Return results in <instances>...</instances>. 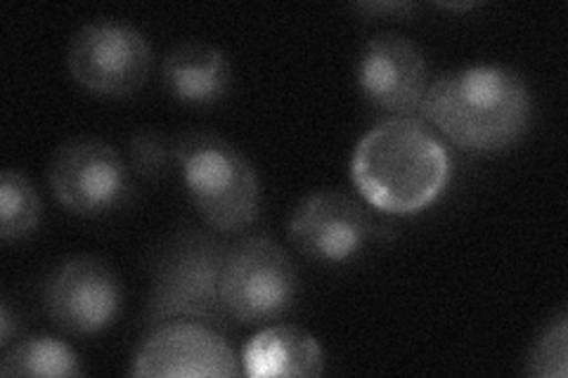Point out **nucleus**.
Returning a JSON list of instances; mask_svg holds the SVG:
<instances>
[{"mask_svg": "<svg viewBox=\"0 0 568 378\" xmlns=\"http://www.w3.org/2000/svg\"><path fill=\"white\" fill-rule=\"evenodd\" d=\"M355 81L363 98L382 112L410 116L419 112L429 88V71L417 43L400 33H377L363 45Z\"/></svg>", "mask_w": 568, "mask_h": 378, "instance_id": "obj_11", "label": "nucleus"}, {"mask_svg": "<svg viewBox=\"0 0 568 378\" xmlns=\"http://www.w3.org/2000/svg\"><path fill=\"white\" fill-rule=\"evenodd\" d=\"M175 164L209 227L233 234L258 218V177L233 142L211 131H192L175 142Z\"/></svg>", "mask_w": 568, "mask_h": 378, "instance_id": "obj_3", "label": "nucleus"}, {"mask_svg": "<svg viewBox=\"0 0 568 378\" xmlns=\"http://www.w3.org/2000/svg\"><path fill=\"white\" fill-rule=\"evenodd\" d=\"M355 10L361 12H369V14H398L405 17L415 10L413 3H363V6H355Z\"/></svg>", "mask_w": 568, "mask_h": 378, "instance_id": "obj_18", "label": "nucleus"}, {"mask_svg": "<svg viewBox=\"0 0 568 378\" xmlns=\"http://www.w3.org/2000/svg\"><path fill=\"white\" fill-rule=\"evenodd\" d=\"M171 161H175V145H171L166 135L156 131H145L131 140L129 168L135 175L154 180L166 171Z\"/></svg>", "mask_w": 568, "mask_h": 378, "instance_id": "obj_17", "label": "nucleus"}, {"mask_svg": "<svg viewBox=\"0 0 568 378\" xmlns=\"http://www.w3.org/2000/svg\"><path fill=\"white\" fill-rule=\"evenodd\" d=\"M48 177L55 200L85 218L114 211L129 192V166L114 147L93 137L62 145L52 156Z\"/></svg>", "mask_w": 568, "mask_h": 378, "instance_id": "obj_7", "label": "nucleus"}, {"mask_svg": "<svg viewBox=\"0 0 568 378\" xmlns=\"http://www.w3.org/2000/svg\"><path fill=\"white\" fill-rule=\"evenodd\" d=\"M375 234L367 208L353 196L323 190L308 194L290 221V239L306 258L323 265L353 260Z\"/></svg>", "mask_w": 568, "mask_h": 378, "instance_id": "obj_9", "label": "nucleus"}, {"mask_svg": "<svg viewBox=\"0 0 568 378\" xmlns=\"http://www.w3.org/2000/svg\"><path fill=\"white\" fill-rule=\"evenodd\" d=\"M121 282L110 265L98 258L62 263L45 286V310L60 329L95 336L110 329L121 313Z\"/></svg>", "mask_w": 568, "mask_h": 378, "instance_id": "obj_10", "label": "nucleus"}, {"mask_svg": "<svg viewBox=\"0 0 568 378\" xmlns=\"http://www.w3.org/2000/svg\"><path fill=\"white\" fill-rule=\"evenodd\" d=\"M296 269L277 242L248 237L227 248L221 275L225 315L240 324L282 317L296 298Z\"/></svg>", "mask_w": 568, "mask_h": 378, "instance_id": "obj_5", "label": "nucleus"}, {"mask_svg": "<svg viewBox=\"0 0 568 378\" xmlns=\"http://www.w3.org/2000/svg\"><path fill=\"white\" fill-rule=\"evenodd\" d=\"M227 248L202 234L178 239L159 265L150 300L152 321H223L221 275Z\"/></svg>", "mask_w": 568, "mask_h": 378, "instance_id": "obj_4", "label": "nucleus"}, {"mask_svg": "<svg viewBox=\"0 0 568 378\" xmlns=\"http://www.w3.org/2000/svg\"><path fill=\"white\" fill-rule=\"evenodd\" d=\"M14 331V317L10 313V305L3 303V310H0V346H10Z\"/></svg>", "mask_w": 568, "mask_h": 378, "instance_id": "obj_19", "label": "nucleus"}, {"mask_svg": "<svg viewBox=\"0 0 568 378\" xmlns=\"http://www.w3.org/2000/svg\"><path fill=\"white\" fill-rule=\"evenodd\" d=\"M162 81L173 100L190 106H209L227 95L233 67L216 45L192 41L166 52Z\"/></svg>", "mask_w": 568, "mask_h": 378, "instance_id": "obj_13", "label": "nucleus"}, {"mask_svg": "<svg viewBox=\"0 0 568 378\" xmlns=\"http://www.w3.org/2000/svg\"><path fill=\"white\" fill-rule=\"evenodd\" d=\"M363 200L390 215H413L446 192L450 159L440 140L413 116H394L365 133L351 159Z\"/></svg>", "mask_w": 568, "mask_h": 378, "instance_id": "obj_2", "label": "nucleus"}, {"mask_svg": "<svg viewBox=\"0 0 568 378\" xmlns=\"http://www.w3.org/2000/svg\"><path fill=\"white\" fill-rule=\"evenodd\" d=\"M67 64L74 81L102 98H129L145 85L152 48L135 27L123 22L85 24L69 45Z\"/></svg>", "mask_w": 568, "mask_h": 378, "instance_id": "obj_6", "label": "nucleus"}, {"mask_svg": "<svg viewBox=\"0 0 568 378\" xmlns=\"http://www.w3.org/2000/svg\"><path fill=\"white\" fill-rule=\"evenodd\" d=\"M131 371L159 378H235L242 365L219 331L202 321L173 319L145 338Z\"/></svg>", "mask_w": 568, "mask_h": 378, "instance_id": "obj_8", "label": "nucleus"}, {"mask_svg": "<svg viewBox=\"0 0 568 378\" xmlns=\"http://www.w3.org/2000/svg\"><path fill=\"white\" fill-rule=\"evenodd\" d=\"M325 371V350L294 324H273L242 350V374L252 378H315Z\"/></svg>", "mask_w": 568, "mask_h": 378, "instance_id": "obj_12", "label": "nucleus"}, {"mask_svg": "<svg viewBox=\"0 0 568 378\" xmlns=\"http://www.w3.org/2000/svg\"><path fill=\"white\" fill-rule=\"evenodd\" d=\"M532 98L514 69L497 64L462 67L426 88L419 114L455 147L490 154L517 142L530 121Z\"/></svg>", "mask_w": 568, "mask_h": 378, "instance_id": "obj_1", "label": "nucleus"}, {"mask_svg": "<svg viewBox=\"0 0 568 378\" xmlns=\"http://www.w3.org/2000/svg\"><path fill=\"white\" fill-rule=\"evenodd\" d=\"M440 8H446V10H471V8H476V3H465V6H459V3H443Z\"/></svg>", "mask_w": 568, "mask_h": 378, "instance_id": "obj_20", "label": "nucleus"}, {"mask_svg": "<svg viewBox=\"0 0 568 378\" xmlns=\"http://www.w3.org/2000/svg\"><path fill=\"white\" fill-rule=\"evenodd\" d=\"M41 196L29 180L12 168L0 180V234L6 242L24 239L41 225Z\"/></svg>", "mask_w": 568, "mask_h": 378, "instance_id": "obj_15", "label": "nucleus"}, {"mask_svg": "<svg viewBox=\"0 0 568 378\" xmlns=\"http://www.w3.org/2000/svg\"><path fill=\"white\" fill-rule=\"evenodd\" d=\"M568 315L561 310L532 344L526 371L538 378H566L568 374Z\"/></svg>", "mask_w": 568, "mask_h": 378, "instance_id": "obj_16", "label": "nucleus"}, {"mask_svg": "<svg viewBox=\"0 0 568 378\" xmlns=\"http://www.w3.org/2000/svg\"><path fill=\"white\" fill-rule=\"evenodd\" d=\"M0 374L6 378L12 376H50V378H69L81 376L83 365L79 355L71 350L64 340L52 336H31L17 344L6 353Z\"/></svg>", "mask_w": 568, "mask_h": 378, "instance_id": "obj_14", "label": "nucleus"}]
</instances>
